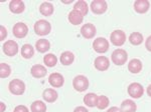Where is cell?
<instances>
[{"mask_svg": "<svg viewBox=\"0 0 151 112\" xmlns=\"http://www.w3.org/2000/svg\"><path fill=\"white\" fill-rule=\"evenodd\" d=\"M112 62L117 66H122L127 62L128 59V53L126 50L124 49H116L113 51L111 55Z\"/></svg>", "mask_w": 151, "mask_h": 112, "instance_id": "1", "label": "cell"}, {"mask_svg": "<svg viewBox=\"0 0 151 112\" xmlns=\"http://www.w3.org/2000/svg\"><path fill=\"white\" fill-rule=\"evenodd\" d=\"M33 28H35V32L37 35L43 36L50 34V30H52V25L48 21L45 20V19H40V20L36 21L35 23Z\"/></svg>", "mask_w": 151, "mask_h": 112, "instance_id": "2", "label": "cell"}, {"mask_svg": "<svg viewBox=\"0 0 151 112\" xmlns=\"http://www.w3.org/2000/svg\"><path fill=\"white\" fill-rule=\"evenodd\" d=\"M8 89L13 95H22L25 91V84L20 79H12L8 84Z\"/></svg>", "mask_w": 151, "mask_h": 112, "instance_id": "3", "label": "cell"}, {"mask_svg": "<svg viewBox=\"0 0 151 112\" xmlns=\"http://www.w3.org/2000/svg\"><path fill=\"white\" fill-rule=\"evenodd\" d=\"M73 87L78 92L86 91L89 87V80L84 75H78L73 79Z\"/></svg>", "mask_w": 151, "mask_h": 112, "instance_id": "4", "label": "cell"}, {"mask_svg": "<svg viewBox=\"0 0 151 112\" xmlns=\"http://www.w3.org/2000/svg\"><path fill=\"white\" fill-rule=\"evenodd\" d=\"M128 94L130 95V97L135 99H138L140 97L143 96V93H144V88L140 83L138 82H133L128 86L127 88Z\"/></svg>", "mask_w": 151, "mask_h": 112, "instance_id": "5", "label": "cell"}, {"mask_svg": "<svg viewBox=\"0 0 151 112\" xmlns=\"http://www.w3.org/2000/svg\"><path fill=\"white\" fill-rule=\"evenodd\" d=\"M111 43L115 46H122L126 41V34L123 30H114L110 35Z\"/></svg>", "mask_w": 151, "mask_h": 112, "instance_id": "6", "label": "cell"}, {"mask_svg": "<svg viewBox=\"0 0 151 112\" xmlns=\"http://www.w3.org/2000/svg\"><path fill=\"white\" fill-rule=\"evenodd\" d=\"M109 41L106 39V38L103 37H98L95 39V41L93 42V48L96 52L98 53H105L107 52L109 49Z\"/></svg>", "mask_w": 151, "mask_h": 112, "instance_id": "7", "label": "cell"}, {"mask_svg": "<svg viewBox=\"0 0 151 112\" xmlns=\"http://www.w3.org/2000/svg\"><path fill=\"white\" fill-rule=\"evenodd\" d=\"M2 50H3L4 54L12 57V56L16 55L18 52V44L13 40H8L2 46Z\"/></svg>", "mask_w": 151, "mask_h": 112, "instance_id": "8", "label": "cell"}, {"mask_svg": "<svg viewBox=\"0 0 151 112\" xmlns=\"http://www.w3.org/2000/svg\"><path fill=\"white\" fill-rule=\"evenodd\" d=\"M107 8H108V5H107V2L104 0H94L91 3V10L97 15L105 13L107 11Z\"/></svg>", "mask_w": 151, "mask_h": 112, "instance_id": "9", "label": "cell"}, {"mask_svg": "<svg viewBox=\"0 0 151 112\" xmlns=\"http://www.w3.org/2000/svg\"><path fill=\"white\" fill-rule=\"evenodd\" d=\"M12 32H13V35L16 38H24L28 33V27L25 23L17 22L13 26Z\"/></svg>", "mask_w": 151, "mask_h": 112, "instance_id": "10", "label": "cell"}, {"mask_svg": "<svg viewBox=\"0 0 151 112\" xmlns=\"http://www.w3.org/2000/svg\"><path fill=\"white\" fill-rule=\"evenodd\" d=\"M97 33L96 26L92 23H86L85 25L82 26L81 28V34L84 38L86 39H92Z\"/></svg>", "mask_w": 151, "mask_h": 112, "instance_id": "11", "label": "cell"}, {"mask_svg": "<svg viewBox=\"0 0 151 112\" xmlns=\"http://www.w3.org/2000/svg\"><path fill=\"white\" fill-rule=\"evenodd\" d=\"M95 68L99 71H106L110 66V60L106 56H98L94 61Z\"/></svg>", "mask_w": 151, "mask_h": 112, "instance_id": "12", "label": "cell"}, {"mask_svg": "<svg viewBox=\"0 0 151 112\" xmlns=\"http://www.w3.org/2000/svg\"><path fill=\"white\" fill-rule=\"evenodd\" d=\"M48 83L55 88H60L65 83V78L60 73H52L48 77Z\"/></svg>", "mask_w": 151, "mask_h": 112, "instance_id": "13", "label": "cell"}, {"mask_svg": "<svg viewBox=\"0 0 151 112\" xmlns=\"http://www.w3.org/2000/svg\"><path fill=\"white\" fill-rule=\"evenodd\" d=\"M150 8V2L148 0H137L134 2V9L137 13L144 14Z\"/></svg>", "mask_w": 151, "mask_h": 112, "instance_id": "14", "label": "cell"}, {"mask_svg": "<svg viewBox=\"0 0 151 112\" xmlns=\"http://www.w3.org/2000/svg\"><path fill=\"white\" fill-rule=\"evenodd\" d=\"M24 9H25V5L21 0H11L9 3V10L14 14L22 13Z\"/></svg>", "mask_w": 151, "mask_h": 112, "instance_id": "15", "label": "cell"}, {"mask_svg": "<svg viewBox=\"0 0 151 112\" xmlns=\"http://www.w3.org/2000/svg\"><path fill=\"white\" fill-rule=\"evenodd\" d=\"M30 73L35 78H42L47 75V68L42 65H40V64H36V65H33L30 69Z\"/></svg>", "mask_w": 151, "mask_h": 112, "instance_id": "16", "label": "cell"}, {"mask_svg": "<svg viewBox=\"0 0 151 112\" xmlns=\"http://www.w3.org/2000/svg\"><path fill=\"white\" fill-rule=\"evenodd\" d=\"M68 19H69L70 23L73 24V25H80V24L83 22V20H84V16H83L80 12L73 9L69 13Z\"/></svg>", "mask_w": 151, "mask_h": 112, "instance_id": "17", "label": "cell"}, {"mask_svg": "<svg viewBox=\"0 0 151 112\" xmlns=\"http://www.w3.org/2000/svg\"><path fill=\"white\" fill-rule=\"evenodd\" d=\"M142 68H143L142 62L139 59H137V58H134V59L130 60L128 63V70L131 73H133V74L139 73L142 70Z\"/></svg>", "mask_w": 151, "mask_h": 112, "instance_id": "18", "label": "cell"}, {"mask_svg": "<svg viewBox=\"0 0 151 112\" xmlns=\"http://www.w3.org/2000/svg\"><path fill=\"white\" fill-rule=\"evenodd\" d=\"M42 97L45 101L48 102V103H52V102L57 101L58 95V92L55 91V89L47 88L42 92Z\"/></svg>", "mask_w": 151, "mask_h": 112, "instance_id": "19", "label": "cell"}, {"mask_svg": "<svg viewBox=\"0 0 151 112\" xmlns=\"http://www.w3.org/2000/svg\"><path fill=\"white\" fill-rule=\"evenodd\" d=\"M120 109L122 112H136V110H137V105L131 99H126V100H124L121 103Z\"/></svg>", "mask_w": 151, "mask_h": 112, "instance_id": "20", "label": "cell"}, {"mask_svg": "<svg viewBox=\"0 0 151 112\" xmlns=\"http://www.w3.org/2000/svg\"><path fill=\"white\" fill-rule=\"evenodd\" d=\"M60 63L65 66H68V65H70L75 60V55L73 52L70 51H65L60 54Z\"/></svg>", "mask_w": 151, "mask_h": 112, "instance_id": "21", "label": "cell"}, {"mask_svg": "<svg viewBox=\"0 0 151 112\" xmlns=\"http://www.w3.org/2000/svg\"><path fill=\"white\" fill-rule=\"evenodd\" d=\"M98 95L96 93H88L87 95L84 96V103L88 107H95L97 106V102H98Z\"/></svg>", "mask_w": 151, "mask_h": 112, "instance_id": "22", "label": "cell"}, {"mask_svg": "<svg viewBox=\"0 0 151 112\" xmlns=\"http://www.w3.org/2000/svg\"><path fill=\"white\" fill-rule=\"evenodd\" d=\"M55 11L53 5L50 2H42L40 6V12L43 16H50Z\"/></svg>", "mask_w": 151, "mask_h": 112, "instance_id": "23", "label": "cell"}, {"mask_svg": "<svg viewBox=\"0 0 151 112\" xmlns=\"http://www.w3.org/2000/svg\"><path fill=\"white\" fill-rule=\"evenodd\" d=\"M50 41L47 39H40L36 41L35 43V49L40 53H45L47 51L50 50Z\"/></svg>", "mask_w": 151, "mask_h": 112, "instance_id": "24", "label": "cell"}, {"mask_svg": "<svg viewBox=\"0 0 151 112\" xmlns=\"http://www.w3.org/2000/svg\"><path fill=\"white\" fill-rule=\"evenodd\" d=\"M74 9L78 12H80L83 16L87 15L88 12H89V6H88L87 2L84 1V0H80V1L76 2L74 5Z\"/></svg>", "mask_w": 151, "mask_h": 112, "instance_id": "25", "label": "cell"}, {"mask_svg": "<svg viewBox=\"0 0 151 112\" xmlns=\"http://www.w3.org/2000/svg\"><path fill=\"white\" fill-rule=\"evenodd\" d=\"M31 112H47V105L45 102L40 100H35L30 105Z\"/></svg>", "mask_w": 151, "mask_h": 112, "instance_id": "26", "label": "cell"}, {"mask_svg": "<svg viewBox=\"0 0 151 112\" xmlns=\"http://www.w3.org/2000/svg\"><path fill=\"white\" fill-rule=\"evenodd\" d=\"M35 55V49L30 44H24L21 48V56L25 59H30Z\"/></svg>", "mask_w": 151, "mask_h": 112, "instance_id": "27", "label": "cell"}, {"mask_svg": "<svg viewBox=\"0 0 151 112\" xmlns=\"http://www.w3.org/2000/svg\"><path fill=\"white\" fill-rule=\"evenodd\" d=\"M129 42L132 45H140L143 42V35L140 32H133L129 36Z\"/></svg>", "mask_w": 151, "mask_h": 112, "instance_id": "28", "label": "cell"}, {"mask_svg": "<svg viewBox=\"0 0 151 112\" xmlns=\"http://www.w3.org/2000/svg\"><path fill=\"white\" fill-rule=\"evenodd\" d=\"M43 63L47 65V67H53L57 65L58 63V58L57 56L52 53H48V54L43 56Z\"/></svg>", "mask_w": 151, "mask_h": 112, "instance_id": "29", "label": "cell"}, {"mask_svg": "<svg viewBox=\"0 0 151 112\" xmlns=\"http://www.w3.org/2000/svg\"><path fill=\"white\" fill-rule=\"evenodd\" d=\"M109 103H110V100H109L108 97L105 95H101L98 97V102H97L96 107L100 110H103V109H106L109 106Z\"/></svg>", "mask_w": 151, "mask_h": 112, "instance_id": "30", "label": "cell"}, {"mask_svg": "<svg viewBox=\"0 0 151 112\" xmlns=\"http://www.w3.org/2000/svg\"><path fill=\"white\" fill-rule=\"evenodd\" d=\"M11 74V68L7 63H1L0 64V77L1 78H7Z\"/></svg>", "mask_w": 151, "mask_h": 112, "instance_id": "31", "label": "cell"}, {"mask_svg": "<svg viewBox=\"0 0 151 112\" xmlns=\"http://www.w3.org/2000/svg\"><path fill=\"white\" fill-rule=\"evenodd\" d=\"M13 112H29L28 108L24 105H17L14 108Z\"/></svg>", "mask_w": 151, "mask_h": 112, "instance_id": "32", "label": "cell"}, {"mask_svg": "<svg viewBox=\"0 0 151 112\" xmlns=\"http://www.w3.org/2000/svg\"><path fill=\"white\" fill-rule=\"evenodd\" d=\"M0 31H1V36H0V40L3 41L6 38V36H7V30H6V28L4 27L3 25H1V26H0Z\"/></svg>", "mask_w": 151, "mask_h": 112, "instance_id": "33", "label": "cell"}, {"mask_svg": "<svg viewBox=\"0 0 151 112\" xmlns=\"http://www.w3.org/2000/svg\"><path fill=\"white\" fill-rule=\"evenodd\" d=\"M145 48L149 51V52H151V35L145 41Z\"/></svg>", "mask_w": 151, "mask_h": 112, "instance_id": "34", "label": "cell"}, {"mask_svg": "<svg viewBox=\"0 0 151 112\" xmlns=\"http://www.w3.org/2000/svg\"><path fill=\"white\" fill-rule=\"evenodd\" d=\"M73 112H89V111H88V109L86 108V107L78 106V107H76V108L74 109V111H73Z\"/></svg>", "mask_w": 151, "mask_h": 112, "instance_id": "35", "label": "cell"}, {"mask_svg": "<svg viewBox=\"0 0 151 112\" xmlns=\"http://www.w3.org/2000/svg\"><path fill=\"white\" fill-rule=\"evenodd\" d=\"M107 112H122L121 111V109L119 108V107H116V106H113L111 107V108H109Z\"/></svg>", "mask_w": 151, "mask_h": 112, "instance_id": "36", "label": "cell"}, {"mask_svg": "<svg viewBox=\"0 0 151 112\" xmlns=\"http://www.w3.org/2000/svg\"><path fill=\"white\" fill-rule=\"evenodd\" d=\"M146 91H147L148 96L151 97V84H150V85H148V87H147V89H146Z\"/></svg>", "mask_w": 151, "mask_h": 112, "instance_id": "37", "label": "cell"}, {"mask_svg": "<svg viewBox=\"0 0 151 112\" xmlns=\"http://www.w3.org/2000/svg\"><path fill=\"white\" fill-rule=\"evenodd\" d=\"M0 105H1V112H4V110H5V104L3 103V102H1V103H0Z\"/></svg>", "mask_w": 151, "mask_h": 112, "instance_id": "38", "label": "cell"}, {"mask_svg": "<svg viewBox=\"0 0 151 112\" xmlns=\"http://www.w3.org/2000/svg\"><path fill=\"white\" fill-rule=\"evenodd\" d=\"M63 3H65V4H70L73 2V0H63Z\"/></svg>", "mask_w": 151, "mask_h": 112, "instance_id": "39", "label": "cell"}]
</instances>
